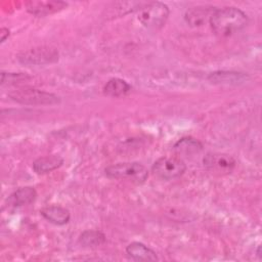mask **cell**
Returning a JSON list of instances; mask_svg holds the SVG:
<instances>
[{
  "mask_svg": "<svg viewBox=\"0 0 262 262\" xmlns=\"http://www.w3.org/2000/svg\"><path fill=\"white\" fill-rule=\"evenodd\" d=\"M8 96L13 101L26 105H52L60 102V97L56 94L30 87L12 89L8 92Z\"/></svg>",
  "mask_w": 262,
  "mask_h": 262,
  "instance_id": "cell-2",
  "label": "cell"
},
{
  "mask_svg": "<svg viewBox=\"0 0 262 262\" xmlns=\"http://www.w3.org/2000/svg\"><path fill=\"white\" fill-rule=\"evenodd\" d=\"M37 196V192L32 186L19 187L15 191H13L7 199V204L11 207H20L25 205H29L35 201Z\"/></svg>",
  "mask_w": 262,
  "mask_h": 262,
  "instance_id": "cell-13",
  "label": "cell"
},
{
  "mask_svg": "<svg viewBox=\"0 0 262 262\" xmlns=\"http://www.w3.org/2000/svg\"><path fill=\"white\" fill-rule=\"evenodd\" d=\"M68 6L67 2L59 0H47V1H28L26 7L28 12L36 16H46L56 13Z\"/></svg>",
  "mask_w": 262,
  "mask_h": 262,
  "instance_id": "cell-8",
  "label": "cell"
},
{
  "mask_svg": "<svg viewBox=\"0 0 262 262\" xmlns=\"http://www.w3.org/2000/svg\"><path fill=\"white\" fill-rule=\"evenodd\" d=\"M104 172L108 178L123 179L134 183H142L148 176L147 169L137 162L114 164L106 167Z\"/></svg>",
  "mask_w": 262,
  "mask_h": 262,
  "instance_id": "cell-3",
  "label": "cell"
},
{
  "mask_svg": "<svg viewBox=\"0 0 262 262\" xmlns=\"http://www.w3.org/2000/svg\"><path fill=\"white\" fill-rule=\"evenodd\" d=\"M185 163L177 157H162L152 165L154 174L164 180L178 178L185 172Z\"/></svg>",
  "mask_w": 262,
  "mask_h": 262,
  "instance_id": "cell-6",
  "label": "cell"
},
{
  "mask_svg": "<svg viewBox=\"0 0 262 262\" xmlns=\"http://www.w3.org/2000/svg\"><path fill=\"white\" fill-rule=\"evenodd\" d=\"M130 90V84L120 78L110 79L103 87V93L111 97H120L126 95Z\"/></svg>",
  "mask_w": 262,
  "mask_h": 262,
  "instance_id": "cell-15",
  "label": "cell"
},
{
  "mask_svg": "<svg viewBox=\"0 0 262 262\" xmlns=\"http://www.w3.org/2000/svg\"><path fill=\"white\" fill-rule=\"evenodd\" d=\"M18 62L25 66H44L58 60V51L51 46H37L17 53Z\"/></svg>",
  "mask_w": 262,
  "mask_h": 262,
  "instance_id": "cell-5",
  "label": "cell"
},
{
  "mask_svg": "<svg viewBox=\"0 0 262 262\" xmlns=\"http://www.w3.org/2000/svg\"><path fill=\"white\" fill-rule=\"evenodd\" d=\"M174 149L178 154L191 155V154L200 152L203 149V145L199 140H196L194 138L183 137L175 143Z\"/></svg>",
  "mask_w": 262,
  "mask_h": 262,
  "instance_id": "cell-17",
  "label": "cell"
},
{
  "mask_svg": "<svg viewBox=\"0 0 262 262\" xmlns=\"http://www.w3.org/2000/svg\"><path fill=\"white\" fill-rule=\"evenodd\" d=\"M216 8L211 6H196L187 9L184 19L190 27H201L210 21L211 15Z\"/></svg>",
  "mask_w": 262,
  "mask_h": 262,
  "instance_id": "cell-10",
  "label": "cell"
},
{
  "mask_svg": "<svg viewBox=\"0 0 262 262\" xmlns=\"http://www.w3.org/2000/svg\"><path fill=\"white\" fill-rule=\"evenodd\" d=\"M169 7L159 1L143 4L138 9V20L147 29L162 28L169 17Z\"/></svg>",
  "mask_w": 262,
  "mask_h": 262,
  "instance_id": "cell-4",
  "label": "cell"
},
{
  "mask_svg": "<svg viewBox=\"0 0 262 262\" xmlns=\"http://www.w3.org/2000/svg\"><path fill=\"white\" fill-rule=\"evenodd\" d=\"M41 215L50 223L63 225L70 221L71 214L68 209L61 206H47L41 210Z\"/></svg>",
  "mask_w": 262,
  "mask_h": 262,
  "instance_id": "cell-12",
  "label": "cell"
},
{
  "mask_svg": "<svg viewBox=\"0 0 262 262\" xmlns=\"http://www.w3.org/2000/svg\"><path fill=\"white\" fill-rule=\"evenodd\" d=\"M209 24L215 35L225 38L244 29L248 24V16L236 7H223L214 10Z\"/></svg>",
  "mask_w": 262,
  "mask_h": 262,
  "instance_id": "cell-1",
  "label": "cell"
},
{
  "mask_svg": "<svg viewBox=\"0 0 262 262\" xmlns=\"http://www.w3.org/2000/svg\"><path fill=\"white\" fill-rule=\"evenodd\" d=\"M126 253L130 258L136 261H156L159 259L154 250L139 242L129 244L126 248Z\"/></svg>",
  "mask_w": 262,
  "mask_h": 262,
  "instance_id": "cell-11",
  "label": "cell"
},
{
  "mask_svg": "<svg viewBox=\"0 0 262 262\" xmlns=\"http://www.w3.org/2000/svg\"><path fill=\"white\" fill-rule=\"evenodd\" d=\"M203 163L209 172L218 176L230 174L236 166V162L232 156L221 152L207 154Z\"/></svg>",
  "mask_w": 262,
  "mask_h": 262,
  "instance_id": "cell-7",
  "label": "cell"
},
{
  "mask_svg": "<svg viewBox=\"0 0 262 262\" xmlns=\"http://www.w3.org/2000/svg\"><path fill=\"white\" fill-rule=\"evenodd\" d=\"M0 34H1V43H3L9 36V30L7 28H1Z\"/></svg>",
  "mask_w": 262,
  "mask_h": 262,
  "instance_id": "cell-19",
  "label": "cell"
},
{
  "mask_svg": "<svg viewBox=\"0 0 262 262\" xmlns=\"http://www.w3.org/2000/svg\"><path fill=\"white\" fill-rule=\"evenodd\" d=\"M105 235L100 230L87 229L83 231L79 236V243L85 248L98 247L105 243Z\"/></svg>",
  "mask_w": 262,
  "mask_h": 262,
  "instance_id": "cell-16",
  "label": "cell"
},
{
  "mask_svg": "<svg viewBox=\"0 0 262 262\" xmlns=\"http://www.w3.org/2000/svg\"><path fill=\"white\" fill-rule=\"evenodd\" d=\"M63 163V160L61 157L57 155H51V156H45L38 158L33 163V170L37 174H46L49 173L57 168H59Z\"/></svg>",
  "mask_w": 262,
  "mask_h": 262,
  "instance_id": "cell-14",
  "label": "cell"
},
{
  "mask_svg": "<svg viewBox=\"0 0 262 262\" xmlns=\"http://www.w3.org/2000/svg\"><path fill=\"white\" fill-rule=\"evenodd\" d=\"M29 77L25 74H15V73H1V85L5 84H14L15 82H21Z\"/></svg>",
  "mask_w": 262,
  "mask_h": 262,
  "instance_id": "cell-18",
  "label": "cell"
},
{
  "mask_svg": "<svg viewBox=\"0 0 262 262\" xmlns=\"http://www.w3.org/2000/svg\"><path fill=\"white\" fill-rule=\"evenodd\" d=\"M249 79L248 74L235 71H216L208 76L211 83L219 85H241Z\"/></svg>",
  "mask_w": 262,
  "mask_h": 262,
  "instance_id": "cell-9",
  "label": "cell"
}]
</instances>
